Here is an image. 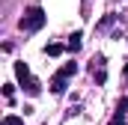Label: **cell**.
Masks as SVG:
<instances>
[{"mask_svg": "<svg viewBox=\"0 0 128 125\" xmlns=\"http://www.w3.org/2000/svg\"><path fill=\"white\" fill-rule=\"evenodd\" d=\"M45 21H48V15H45V9L42 6H30L24 15H21V21H18V27L24 33H36L45 27Z\"/></svg>", "mask_w": 128, "mask_h": 125, "instance_id": "cell-1", "label": "cell"}, {"mask_svg": "<svg viewBox=\"0 0 128 125\" xmlns=\"http://www.w3.org/2000/svg\"><path fill=\"white\" fill-rule=\"evenodd\" d=\"M74 72H78V62H63L60 66V72L48 80V86H51V92L54 95H63L66 92V86H68V80L74 78Z\"/></svg>", "mask_w": 128, "mask_h": 125, "instance_id": "cell-2", "label": "cell"}, {"mask_svg": "<svg viewBox=\"0 0 128 125\" xmlns=\"http://www.w3.org/2000/svg\"><path fill=\"white\" fill-rule=\"evenodd\" d=\"M15 78H18V84L27 90V95H39V92H42V84L30 74L27 62H15Z\"/></svg>", "mask_w": 128, "mask_h": 125, "instance_id": "cell-3", "label": "cell"}, {"mask_svg": "<svg viewBox=\"0 0 128 125\" xmlns=\"http://www.w3.org/2000/svg\"><path fill=\"white\" fill-rule=\"evenodd\" d=\"M90 72H92V78H96L98 86L107 80V62H104V57H101V54H96V57H92V62H90Z\"/></svg>", "mask_w": 128, "mask_h": 125, "instance_id": "cell-4", "label": "cell"}, {"mask_svg": "<svg viewBox=\"0 0 128 125\" xmlns=\"http://www.w3.org/2000/svg\"><path fill=\"white\" fill-rule=\"evenodd\" d=\"M125 113H128V98H119L116 113H113V125H125Z\"/></svg>", "mask_w": 128, "mask_h": 125, "instance_id": "cell-5", "label": "cell"}, {"mask_svg": "<svg viewBox=\"0 0 128 125\" xmlns=\"http://www.w3.org/2000/svg\"><path fill=\"white\" fill-rule=\"evenodd\" d=\"M80 39H84L80 33H72V36H68V45H66L68 54H78V51H80Z\"/></svg>", "mask_w": 128, "mask_h": 125, "instance_id": "cell-6", "label": "cell"}, {"mask_svg": "<svg viewBox=\"0 0 128 125\" xmlns=\"http://www.w3.org/2000/svg\"><path fill=\"white\" fill-rule=\"evenodd\" d=\"M45 51H48V57H60V54H63V51H68V48H63V45H48Z\"/></svg>", "mask_w": 128, "mask_h": 125, "instance_id": "cell-7", "label": "cell"}, {"mask_svg": "<svg viewBox=\"0 0 128 125\" xmlns=\"http://www.w3.org/2000/svg\"><path fill=\"white\" fill-rule=\"evenodd\" d=\"M0 125H24V119H21V116H3Z\"/></svg>", "mask_w": 128, "mask_h": 125, "instance_id": "cell-8", "label": "cell"}, {"mask_svg": "<svg viewBox=\"0 0 128 125\" xmlns=\"http://www.w3.org/2000/svg\"><path fill=\"white\" fill-rule=\"evenodd\" d=\"M113 18H116V15H107V18H104V21H101V24H98V27H101V30H107V27H110V24H113Z\"/></svg>", "mask_w": 128, "mask_h": 125, "instance_id": "cell-9", "label": "cell"}, {"mask_svg": "<svg viewBox=\"0 0 128 125\" xmlns=\"http://www.w3.org/2000/svg\"><path fill=\"white\" fill-rule=\"evenodd\" d=\"M12 92H15V86H12V84H6V86H3V95H6V98H12Z\"/></svg>", "mask_w": 128, "mask_h": 125, "instance_id": "cell-10", "label": "cell"}, {"mask_svg": "<svg viewBox=\"0 0 128 125\" xmlns=\"http://www.w3.org/2000/svg\"><path fill=\"white\" fill-rule=\"evenodd\" d=\"M122 74H125V80H128V62H125V68H122Z\"/></svg>", "mask_w": 128, "mask_h": 125, "instance_id": "cell-11", "label": "cell"}]
</instances>
